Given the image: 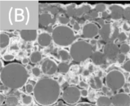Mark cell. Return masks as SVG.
Returning <instances> with one entry per match:
<instances>
[{
    "instance_id": "680465c9",
    "label": "cell",
    "mask_w": 130,
    "mask_h": 106,
    "mask_svg": "<svg viewBox=\"0 0 130 106\" xmlns=\"http://www.w3.org/2000/svg\"><path fill=\"white\" fill-rule=\"evenodd\" d=\"M127 81H128V82L130 84V76L128 77V79H127Z\"/></svg>"
},
{
    "instance_id": "5b68a950",
    "label": "cell",
    "mask_w": 130,
    "mask_h": 106,
    "mask_svg": "<svg viewBox=\"0 0 130 106\" xmlns=\"http://www.w3.org/2000/svg\"><path fill=\"white\" fill-rule=\"evenodd\" d=\"M105 82L110 90L113 91H118L123 87L126 83V78L120 70L113 69L106 74Z\"/></svg>"
},
{
    "instance_id": "e0dca14e",
    "label": "cell",
    "mask_w": 130,
    "mask_h": 106,
    "mask_svg": "<svg viewBox=\"0 0 130 106\" xmlns=\"http://www.w3.org/2000/svg\"><path fill=\"white\" fill-rule=\"evenodd\" d=\"M39 23L43 26H47L53 23L54 20L52 15L48 13H43L39 15Z\"/></svg>"
},
{
    "instance_id": "3957f363",
    "label": "cell",
    "mask_w": 130,
    "mask_h": 106,
    "mask_svg": "<svg viewBox=\"0 0 130 106\" xmlns=\"http://www.w3.org/2000/svg\"><path fill=\"white\" fill-rule=\"evenodd\" d=\"M52 36L53 42L61 47L72 45L76 39L73 29L66 25L58 26L54 28L52 32Z\"/></svg>"
},
{
    "instance_id": "d6986e66",
    "label": "cell",
    "mask_w": 130,
    "mask_h": 106,
    "mask_svg": "<svg viewBox=\"0 0 130 106\" xmlns=\"http://www.w3.org/2000/svg\"><path fill=\"white\" fill-rule=\"evenodd\" d=\"M10 37L8 34L1 33L0 34V47L2 49L5 48L9 45Z\"/></svg>"
},
{
    "instance_id": "d590c367",
    "label": "cell",
    "mask_w": 130,
    "mask_h": 106,
    "mask_svg": "<svg viewBox=\"0 0 130 106\" xmlns=\"http://www.w3.org/2000/svg\"><path fill=\"white\" fill-rule=\"evenodd\" d=\"M118 39L120 42H124L127 39V36L124 32H122L119 35Z\"/></svg>"
},
{
    "instance_id": "9f6ffc18",
    "label": "cell",
    "mask_w": 130,
    "mask_h": 106,
    "mask_svg": "<svg viewBox=\"0 0 130 106\" xmlns=\"http://www.w3.org/2000/svg\"><path fill=\"white\" fill-rule=\"evenodd\" d=\"M130 86V84L128 82L126 83H126L124 84V88H126V87H129Z\"/></svg>"
},
{
    "instance_id": "7bdbcfd3",
    "label": "cell",
    "mask_w": 130,
    "mask_h": 106,
    "mask_svg": "<svg viewBox=\"0 0 130 106\" xmlns=\"http://www.w3.org/2000/svg\"><path fill=\"white\" fill-rule=\"evenodd\" d=\"M109 89H109L108 87L107 86H103L102 88H101V91H102V92L106 95V93L108 92V91H109Z\"/></svg>"
},
{
    "instance_id": "8d00e7d4",
    "label": "cell",
    "mask_w": 130,
    "mask_h": 106,
    "mask_svg": "<svg viewBox=\"0 0 130 106\" xmlns=\"http://www.w3.org/2000/svg\"><path fill=\"white\" fill-rule=\"evenodd\" d=\"M79 86L81 88H83V89H87V90L89 88V85L87 83L83 81H81L79 82Z\"/></svg>"
},
{
    "instance_id": "277c9868",
    "label": "cell",
    "mask_w": 130,
    "mask_h": 106,
    "mask_svg": "<svg viewBox=\"0 0 130 106\" xmlns=\"http://www.w3.org/2000/svg\"><path fill=\"white\" fill-rule=\"evenodd\" d=\"M93 52L92 46L85 41H79L71 46L70 54L74 61L81 62L91 57Z\"/></svg>"
},
{
    "instance_id": "52a82bcc",
    "label": "cell",
    "mask_w": 130,
    "mask_h": 106,
    "mask_svg": "<svg viewBox=\"0 0 130 106\" xmlns=\"http://www.w3.org/2000/svg\"><path fill=\"white\" fill-rule=\"evenodd\" d=\"M99 34L104 42L107 43H113L120 34L119 29L117 26L111 28L110 23L105 24L99 30Z\"/></svg>"
},
{
    "instance_id": "f35d334b",
    "label": "cell",
    "mask_w": 130,
    "mask_h": 106,
    "mask_svg": "<svg viewBox=\"0 0 130 106\" xmlns=\"http://www.w3.org/2000/svg\"><path fill=\"white\" fill-rule=\"evenodd\" d=\"M89 82H90L89 85H90V87H91L92 89H94V90H97L94 78H91L90 79V81H89Z\"/></svg>"
},
{
    "instance_id": "4fadbf2b",
    "label": "cell",
    "mask_w": 130,
    "mask_h": 106,
    "mask_svg": "<svg viewBox=\"0 0 130 106\" xmlns=\"http://www.w3.org/2000/svg\"><path fill=\"white\" fill-rule=\"evenodd\" d=\"M20 36L26 42H32L38 38V31L36 29H22L20 31Z\"/></svg>"
},
{
    "instance_id": "2e32d148",
    "label": "cell",
    "mask_w": 130,
    "mask_h": 106,
    "mask_svg": "<svg viewBox=\"0 0 130 106\" xmlns=\"http://www.w3.org/2000/svg\"><path fill=\"white\" fill-rule=\"evenodd\" d=\"M90 58L93 63L96 65H100L106 61V58L104 53L100 52H94Z\"/></svg>"
},
{
    "instance_id": "5bb4252c",
    "label": "cell",
    "mask_w": 130,
    "mask_h": 106,
    "mask_svg": "<svg viewBox=\"0 0 130 106\" xmlns=\"http://www.w3.org/2000/svg\"><path fill=\"white\" fill-rule=\"evenodd\" d=\"M111 11V18L115 20H120L123 16L124 10L122 7L116 5H112L109 7Z\"/></svg>"
},
{
    "instance_id": "8fae6325",
    "label": "cell",
    "mask_w": 130,
    "mask_h": 106,
    "mask_svg": "<svg viewBox=\"0 0 130 106\" xmlns=\"http://www.w3.org/2000/svg\"><path fill=\"white\" fill-rule=\"evenodd\" d=\"M99 29L95 24L89 23L84 26L82 30V36L84 38L92 39L99 33Z\"/></svg>"
},
{
    "instance_id": "d4e9b609",
    "label": "cell",
    "mask_w": 130,
    "mask_h": 106,
    "mask_svg": "<svg viewBox=\"0 0 130 106\" xmlns=\"http://www.w3.org/2000/svg\"><path fill=\"white\" fill-rule=\"evenodd\" d=\"M58 54L60 58L63 61H66L69 59L70 55V53L66 50H61L59 51Z\"/></svg>"
},
{
    "instance_id": "f5cc1de1",
    "label": "cell",
    "mask_w": 130,
    "mask_h": 106,
    "mask_svg": "<svg viewBox=\"0 0 130 106\" xmlns=\"http://www.w3.org/2000/svg\"><path fill=\"white\" fill-rule=\"evenodd\" d=\"M26 70L27 71H30V70H32L33 69V67H32V66L31 64H28L26 65Z\"/></svg>"
},
{
    "instance_id": "836d02e7",
    "label": "cell",
    "mask_w": 130,
    "mask_h": 106,
    "mask_svg": "<svg viewBox=\"0 0 130 106\" xmlns=\"http://www.w3.org/2000/svg\"><path fill=\"white\" fill-rule=\"evenodd\" d=\"M15 56L12 54H7L3 56V59L5 61H12L15 59Z\"/></svg>"
},
{
    "instance_id": "9c48e42d",
    "label": "cell",
    "mask_w": 130,
    "mask_h": 106,
    "mask_svg": "<svg viewBox=\"0 0 130 106\" xmlns=\"http://www.w3.org/2000/svg\"><path fill=\"white\" fill-rule=\"evenodd\" d=\"M111 100L113 106H130V96L124 92L115 94Z\"/></svg>"
},
{
    "instance_id": "11a10c76",
    "label": "cell",
    "mask_w": 130,
    "mask_h": 106,
    "mask_svg": "<svg viewBox=\"0 0 130 106\" xmlns=\"http://www.w3.org/2000/svg\"><path fill=\"white\" fill-rule=\"evenodd\" d=\"M103 72L101 71H100L98 72V76L99 78H101L103 76Z\"/></svg>"
},
{
    "instance_id": "f6af8a7d",
    "label": "cell",
    "mask_w": 130,
    "mask_h": 106,
    "mask_svg": "<svg viewBox=\"0 0 130 106\" xmlns=\"http://www.w3.org/2000/svg\"><path fill=\"white\" fill-rule=\"evenodd\" d=\"M123 29L126 31H130V26H129L126 23H125L123 25Z\"/></svg>"
},
{
    "instance_id": "cb8c5ba5",
    "label": "cell",
    "mask_w": 130,
    "mask_h": 106,
    "mask_svg": "<svg viewBox=\"0 0 130 106\" xmlns=\"http://www.w3.org/2000/svg\"><path fill=\"white\" fill-rule=\"evenodd\" d=\"M98 12L94 10L90 11L88 13L84 15V19L86 20H91L96 19L98 16Z\"/></svg>"
},
{
    "instance_id": "4316f807",
    "label": "cell",
    "mask_w": 130,
    "mask_h": 106,
    "mask_svg": "<svg viewBox=\"0 0 130 106\" xmlns=\"http://www.w3.org/2000/svg\"><path fill=\"white\" fill-rule=\"evenodd\" d=\"M93 78L95 80V83L96 86L97 87V90L101 89V88L103 87V84L101 78H99L98 76H95Z\"/></svg>"
},
{
    "instance_id": "44dd1931",
    "label": "cell",
    "mask_w": 130,
    "mask_h": 106,
    "mask_svg": "<svg viewBox=\"0 0 130 106\" xmlns=\"http://www.w3.org/2000/svg\"><path fill=\"white\" fill-rule=\"evenodd\" d=\"M5 103L7 106H17L19 104V100L16 97L10 96L7 97Z\"/></svg>"
},
{
    "instance_id": "d6a6232c",
    "label": "cell",
    "mask_w": 130,
    "mask_h": 106,
    "mask_svg": "<svg viewBox=\"0 0 130 106\" xmlns=\"http://www.w3.org/2000/svg\"><path fill=\"white\" fill-rule=\"evenodd\" d=\"M122 68L126 72L130 73V60L127 61L123 64Z\"/></svg>"
},
{
    "instance_id": "ee69618b",
    "label": "cell",
    "mask_w": 130,
    "mask_h": 106,
    "mask_svg": "<svg viewBox=\"0 0 130 106\" xmlns=\"http://www.w3.org/2000/svg\"><path fill=\"white\" fill-rule=\"evenodd\" d=\"M5 100H6V99L5 98V96L3 94H0V105H2L3 104L4 102H5Z\"/></svg>"
},
{
    "instance_id": "6f0895ef",
    "label": "cell",
    "mask_w": 130,
    "mask_h": 106,
    "mask_svg": "<svg viewBox=\"0 0 130 106\" xmlns=\"http://www.w3.org/2000/svg\"><path fill=\"white\" fill-rule=\"evenodd\" d=\"M0 69H1L4 67V66H3V63L2 61V60H0Z\"/></svg>"
},
{
    "instance_id": "f546056e",
    "label": "cell",
    "mask_w": 130,
    "mask_h": 106,
    "mask_svg": "<svg viewBox=\"0 0 130 106\" xmlns=\"http://www.w3.org/2000/svg\"><path fill=\"white\" fill-rule=\"evenodd\" d=\"M123 17L127 20H130V7H128L124 9Z\"/></svg>"
},
{
    "instance_id": "816d5d0a",
    "label": "cell",
    "mask_w": 130,
    "mask_h": 106,
    "mask_svg": "<svg viewBox=\"0 0 130 106\" xmlns=\"http://www.w3.org/2000/svg\"><path fill=\"white\" fill-rule=\"evenodd\" d=\"M88 69L90 73L93 72V70H94V68H93V66L92 65H90L88 66Z\"/></svg>"
},
{
    "instance_id": "83f0119b",
    "label": "cell",
    "mask_w": 130,
    "mask_h": 106,
    "mask_svg": "<svg viewBox=\"0 0 130 106\" xmlns=\"http://www.w3.org/2000/svg\"><path fill=\"white\" fill-rule=\"evenodd\" d=\"M26 92L28 94L33 93L34 90V86L30 83L26 84L25 85Z\"/></svg>"
},
{
    "instance_id": "681fc988",
    "label": "cell",
    "mask_w": 130,
    "mask_h": 106,
    "mask_svg": "<svg viewBox=\"0 0 130 106\" xmlns=\"http://www.w3.org/2000/svg\"><path fill=\"white\" fill-rule=\"evenodd\" d=\"M90 72H89L88 69H85V70L83 72V74L84 76H89L90 74Z\"/></svg>"
},
{
    "instance_id": "6da1fadb",
    "label": "cell",
    "mask_w": 130,
    "mask_h": 106,
    "mask_svg": "<svg viewBox=\"0 0 130 106\" xmlns=\"http://www.w3.org/2000/svg\"><path fill=\"white\" fill-rule=\"evenodd\" d=\"M34 99L41 106H50L58 101L61 95L59 82L53 79L45 78L39 80L34 86Z\"/></svg>"
},
{
    "instance_id": "ffe728a7",
    "label": "cell",
    "mask_w": 130,
    "mask_h": 106,
    "mask_svg": "<svg viewBox=\"0 0 130 106\" xmlns=\"http://www.w3.org/2000/svg\"><path fill=\"white\" fill-rule=\"evenodd\" d=\"M42 55L40 52L35 51L31 53L30 56V60L33 64H36L42 60Z\"/></svg>"
},
{
    "instance_id": "7dc6e473",
    "label": "cell",
    "mask_w": 130,
    "mask_h": 106,
    "mask_svg": "<svg viewBox=\"0 0 130 106\" xmlns=\"http://www.w3.org/2000/svg\"><path fill=\"white\" fill-rule=\"evenodd\" d=\"M90 44L92 46H96V44H97V41L95 39H91L90 41Z\"/></svg>"
},
{
    "instance_id": "74e56055",
    "label": "cell",
    "mask_w": 130,
    "mask_h": 106,
    "mask_svg": "<svg viewBox=\"0 0 130 106\" xmlns=\"http://www.w3.org/2000/svg\"><path fill=\"white\" fill-rule=\"evenodd\" d=\"M81 96L83 98H86L88 97L89 93L87 89H83L81 90Z\"/></svg>"
},
{
    "instance_id": "4dcf8cb0",
    "label": "cell",
    "mask_w": 130,
    "mask_h": 106,
    "mask_svg": "<svg viewBox=\"0 0 130 106\" xmlns=\"http://www.w3.org/2000/svg\"><path fill=\"white\" fill-rule=\"evenodd\" d=\"M58 20L60 23L63 25H65L66 24H68V23H70V20L69 18L64 16H60L58 19Z\"/></svg>"
},
{
    "instance_id": "7402d4cb",
    "label": "cell",
    "mask_w": 130,
    "mask_h": 106,
    "mask_svg": "<svg viewBox=\"0 0 130 106\" xmlns=\"http://www.w3.org/2000/svg\"><path fill=\"white\" fill-rule=\"evenodd\" d=\"M21 98L22 103L25 105H29L31 104L33 100V97L28 94H21Z\"/></svg>"
},
{
    "instance_id": "ba28073f",
    "label": "cell",
    "mask_w": 130,
    "mask_h": 106,
    "mask_svg": "<svg viewBox=\"0 0 130 106\" xmlns=\"http://www.w3.org/2000/svg\"><path fill=\"white\" fill-rule=\"evenodd\" d=\"M120 49L113 43H107L103 48V53L106 59L113 60L117 59Z\"/></svg>"
},
{
    "instance_id": "c3c4849f",
    "label": "cell",
    "mask_w": 130,
    "mask_h": 106,
    "mask_svg": "<svg viewBox=\"0 0 130 106\" xmlns=\"http://www.w3.org/2000/svg\"><path fill=\"white\" fill-rule=\"evenodd\" d=\"M113 91H111V90H109L108 92L106 93V96L110 97V98L111 97H112L113 96H114V95L113 94Z\"/></svg>"
},
{
    "instance_id": "b9f144b4",
    "label": "cell",
    "mask_w": 130,
    "mask_h": 106,
    "mask_svg": "<svg viewBox=\"0 0 130 106\" xmlns=\"http://www.w3.org/2000/svg\"><path fill=\"white\" fill-rule=\"evenodd\" d=\"M30 60H29V59L28 58H24L22 59L21 63H22V64H23V65H27L30 62Z\"/></svg>"
},
{
    "instance_id": "ab89813d",
    "label": "cell",
    "mask_w": 130,
    "mask_h": 106,
    "mask_svg": "<svg viewBox=\"0 0 130 106\" xmlns=\"http://www.w3.org/2000/svg\"><path fill=\"white\" fill-rule=\"evenodd\" d=\"M102 17L103 19L104 20H110V19H111L110 15H109L107 12L105 11L102 13Z\"/></svg>"
},
{
    "instance_id": "7c38bea8",
    "label": "cell",
    "mask_w": 130,
    "mask_h": 106,
    "mask_svg": "<svg viewBox=\"0 0 130 106\" xmlns=\"http://www.w3.org/2000/svg\"><path fill=\"white\" fill-rule=\"evenodd\" d=\"M90 11V7L89 5H86L80 8H75V6L71 5L67 8V12L70 16H80L84 14L88 13Z\"/></svg>"
},
{
    "instance_id": "7a4b0ae2",
    "label": "cell",
    "mask_w": 130,
    "mask_h": 106,
    "mask_svg": "<svg viewBox=\"0 0 130 106\" xmlns=\"http://www.w3.org/2000/svg\"><path fill=\"white\" fill-rule=\"evenodd\" d=\"M29 75L25 67L18 63L8 64L0 70V81L3 86L13 90L20 89L26 84Z\"/></svg>"
},
{
    "instance_id": "603a6c76",
    "label": "cell",
    "mask_w": 130,
    "mask_h": 106,
    "mask_svg": "<svg viewBox=\"0 0 130 106\" xmlns=\"http://www.w3.org/2000/svg\"><path fill=\"white\" fill-rule=\"evenodd\" d=\"M70 66L64 62L60 63L58 65V71L61 73L66 74L69 71Z\"/></svg>"
},
{
    "instance_id": "ac0fdd59",
    "label": "cell",
    "mask_w": 130,
    "mask_h": 106,
    "mask_svg": "<svg viewBox=\"0 0 130 106\" xmlns=\"http://www.w3.org/2000/svg\"><path fill=\"white\" fill-rule=\"evenodd\" d=\"M111 99L106 96H100L96 100L97 106H111Z\"/></svg>"
},
{
    "instance_id": "9a60e30c",
    "label": "cell",
    "mask_w": 130,
    "mask_h": 106,
    "mask_svg": "<svg viewBox=\"0 0 130 106\" xmlns=\"http://www.w3.org/2000/svg\"><path fill=\"white\" fill-rule=\"evenodd\" d=\"M38 43L41 46L47 47L52 43V36L47 33H43L38 35L37 38Z\"/></svg>"
},
{
    "instance_id": "30bf717a",
    "label": "cell",
    "mask_w": 130,
    "mask_h": 106,
    "mask_svg": "<svg viewBox=\"0 0 130 106\" xmlns=\"http://www.w3.org/2000/svg\"><path fill=\"white\" fill-rule=\"evenodd\" d=\"M41 70L45 75L52 76L57 72L58 65L52 60L47 59L42 63Z\"/></svg>"
},
{
    "instance_id": "f1b7e54d",
    "label": "cell",
    "mask_w": 130,
    "mask_h": 106,
    "mask_svg": "<svg viewBox=\"0 0 130 106\" xmlns=\"http://www.w3.org/2000/svg\"><path fill=\"white\" fill-rule=\"evenodd\" d=\"M106 6L104 4L100 3L96 6L95 10L97 11L98 12H103L106 10Z\"/></svg>"
},
{
    "instance_id": "484cf974",
    "label": "cell",
    "mask_w": 130,
    "mask_h": 106,
    "mask_svg": "<svg viewBox=\"0 0 130 106\" xmlns=\"http://www.w3.org/2000/svg\"><path fill=\"white\" fill-rule=\"evenodd\" d=\"M130 51V47L128 44L126 43L121 44L120 48V51L121 52V53L125 55L128 53Z\"/></svg>"
},
{
    "instance_id": "e575fe53",
    "label": "cell",
    "mask_w": 130,
    "mask_h": 106,
    "mask_svg": "<svg viewBox=\"0 0 130 106\" xmlns=\"http://www.w3.org/2000/svg\"><path fill=\"white\" fill-rule=\"evenodd\" d=\"M126 55L123 53L119 54L117 58V61L119 64H122L126 60Z\"/></svg>"
},
{
    "instance_id": "91938a15",
    "label": "cell",
    "mask_w": 130,
    "mask_h": 106,
    "mask_svg": "<svg viewBox=\"0 0 130 106\" xmlns=\"http://www.w3.org/2000/svg\"><path fill=\"white\" fill-rule=\"evenodd\" d=\"M129 39H130V34H129Z\"/></svg>"
},
{
    "instance_id": "1f68e13d",
    "label": "cell",
    "mask_w": 130,
    "mask_h": 106,
    "mask_svg": "<svg viewBox=\"0 0 130 106\" xmlns=\"http://www.w3.org/2000/svg\"><path fill=\"white\" fill-rule=\"evenodd\" d=\"M31 72L34 76L36 77H39L41 74V70L38 67H35L33 68Z\"/></svg>"
},
{
    "instance_id": "db71d44e",
    "label": "cell",
    "mask_w": 130,
    "mask_h": 106,
    "mask_svg": "<svg viewBox=\"0 0 130 106\" xmlns=\"http://www.w3.org/2000/svg\"><path fill=\"white\" fill-rule=\"evenodd\" d=\"M76 22L74 18H72V19L70 20V23H70V25H71L73 26L74 25V24Z\"/></svg>"
},
{
    "instance_id": "bcb514c9",
    "label": "cell",
    "mask_w": 130,
    "mask_h": 106,
    "mask_svg": "<svg viewBox=\"0 0 130 106\" xmlns=\"http://www.w3.org/2000/svg\"><path fill=\"white\" fill-rule=\"evenodd\" d=\"M97 22L98 24L102 27L105 25V21L103 19H99L97 20Z\"/></svg>"
},
{
    "instance_id": "8992f818",
    "label": "cell",
    "mask_w": 130,
    "mask_h": 106,
    "mask_svg": "<svg viewBox=\"0 0 130 106\" xmlns=\"http://www.w3.org/2000/svg\"><path fill=\"white\" fill-rule=\"evenodd\" d=\"M81 90L77 87L70 86L64 89L62 93V99L68 104L73 105L77 104L81 98Z\"/></svg>"
},
{
    "instance_id": "f907efd6",
    "label": "cell",
    "mask_w": 130,
    "mask_h": 106,
    "mask_svg": "<svg viewBox=\"0 0 130 106\" xmlns=\"http://www.w3.org/2000/svg\"><path fill=\"white\" fill-rule=\"evenodd\" d=\"M124 93L126 94H129L130 93V89L129 87L124 88Z\"/></svg>"
},
{
    "instance_id": "60d3db41",
    "label": "cell",
    "mask_w": 130,
    "mask_h": 106,
    "mask_svg": "<svg viewBox=\"0 0 130 106\" xmlns=\"http://www.w3.org/2000/svg\"><path fill=\"white\" fill-rule=\"evenodd\" d=\"M73 29L76 31H80L81 29L80 26V24L78 22H76L74 24V25L73 26Z\"/></svg>"
}]
</instances>
